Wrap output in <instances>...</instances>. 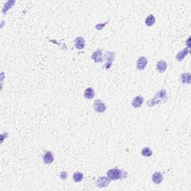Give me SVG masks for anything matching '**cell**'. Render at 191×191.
<instances>
[{"label": "cell", "mask_w": 191, "mask_h": 191, "mask_svg": "<svg viewBox=\"0 0 191 191\" xmlns=\"http://www.w3.org/2000/svg\"><path fill=\"white\" fill-rule=\"evenodd\" d=\"M107 175L110 178V180H119L123 179L128 177V173L123 170H119L117 168L110 169L107 171Z\"/></svg>", "instance_id": "7a4b0ae2"}, {"label": "cell", "mask_w": 191, "mask_h": 191, "mask_svg": "<svg viewBox=\"0 0 191 191\" xmlns=\"http://www.w3.org/2000/svg\"><path fill=\"white\" fill-rule=\"evenodd\" d=\"M181 81L183 84H190V80H191V75L190 73H183L181 76Z\"/></svg>", "instance_id": "9a60e30c"}, {"label": "cell", "mask_w": 191, "mask_h": 191, "mask_svg": "<svg viewBox=\"0 0 191 191\" xmlns=\"http://www.w3.org/2000/svg\"><path fill=\"white\" fill-rule=\"evenodd\" d=\"M189 52V49H188V48H184L183 50H181L180 52H178V53L177 54V55H176L175 57L176 60H177L178 61H179V62H181V61H183L184 58H185V56H186Z\"/></svg>", "instance_id": "4fadbf2b"}, {"label": "cell", "mask_w": 191, "mask_h": 191, "mask_svg": "<svg viewBox=\"0 0 191 191\" xmlns=\"http://www.w3.org/2000/svg\"><path fill=\"white\" fill-rule=\"evenodd\" d=\"M110 178L109 177H106V176H101L98 177L96 180V185L98 187L103 188L107 187L110 183Z\"/></svg>", "instance_id": "5b68a950"}, {"label": "cell", "mask_w": 191, "mask_h": 191, "mask_svg": "<svg viewBox=\"0 0 191 191\" xmlns=\"http://www.w3.org/2000/svg\"><path fill=\"white\" fill-rule=\"evenodd\" d=\"M141 155L144 157H151L152 155V151L151 148L144 147L142 149Z\"/></svg>", "instance_id": "d6986e66"}, {"label": "cell", "mask_w": 191, "mask_h": 191, "mask_svg": "<svg viewBox=\"0 0 191 191\" xmlns=\"http://www.w3.org/2000/svg\"><path fill=\"white\" fill-rule=\"evenodd\" d=\"M91 58L93 60L94 62L96 63H100L102 62L104 58H103V54H102V50L101 49H97L96 51L93 52Z\"/></svg>", "instance_id": "8992f818"}, {"label": "cell", "mask_w": 191, "mask_h": 191, "mask_svg": "<svg viewBox=\"0 0 191 191\" xmlns=\"http://www.w3.org/2000/svg\"><path fill=\"white\" fill-rule=\"evenodd\" d=\"M148 60L146 57H140L137 61V68L139 70H143L147 65Z\"/></svg>", "instance_id": "52a82bcc"}, {"label": "cell", "mask_w": 191, "mask_h": 191, "mask_svg": "<svg viewBox=\"0 0 191 191\" xmlns=\"http://www.w3.org/2000/svg\"><path fill=\"white\" fill-rule=\"evenodd\" d=\"M83 178H84V175L83 173H81V172H76L73 174V181H74L75 182L81 181Z\"/></svg>", "instance_id": "e0dca14e"}, {"label": "cell", "mask_w": 191, "mask_h": 191, "mask_svg": "<svg viewBox=\"0 0 191 191\" xmlns=\"http://www.w3.org/2000/svg\"><path fill=\"white\" fill-rule=\"evenodd\" d=\"M155 22V17L152 14L149 15L146 18L145 20V23L147 26H152Z\"/></svg>", "instance_id": "2e32d148"}, {"label": "cell", "mask_w": 191, "mask_h": 191, "mask_svg": "<svg viewBox=\"0 0 191 191\" xmlns=\"http://www.w3.org/2000/svg\"><path fill=\"white\" fill-rule=\"evenodd\" d=\"M75 46L77 49L81 50L85 46V40L82 37H78L74 40Z\"/></svg>", "instance_id": "9c48e42d"}, {"label": "cell", "mask_w": 191, "mask_h": 191, "mask_svg": "<svg viewBox=\"0 0 191 191\" xmlns=\"http://www.w3.org/2000/svg\"><path fill=\"white\" fill-rule=\"evenodd\" d=\"M54 161V155L52 152H46L43 156V162L46 164H50Z\"/></svg>", "instance_id": "8fae6325"}, {"label": "cell", "mask_w": 191, "mask_h": 191, "mask_svg": "<svg viewBox=\"0 0 191 191\" xmlns=\"http://www.w3.org/2000/svg\"><path fill=\"white\" fill-rule=\"evenodd\" d=\"M115 58V54L113 52H107L104 55V60L106 61V63L104 64L103 68L106 69V70H108L110 68L113 62V60Z\"/></svg>", "instance_id": "3957f363"}, {"label": "cell", "mask_w": 191, "mask_h": 191, "mask_svg": "<svg viewBox=\"0 0 191 191\" xmlns=\"http://www.w3.org/2000/svg\"><path fill=\"white\" fill-rule=\"evenodd\" d=\"M152 180L155 184H160L164 180V175L160 172H155L152 176Z\"/></svg>", "instance_id": "ba28073f"}, {"label": "cell", "mask_w": 191, "mask_h": 191, "mask_svg": "<svg viewBox=\"0 0 191 191\" xmlns=\"http://www.w3.org/2000/svg\"><path fill=\"white\" fill-rule=\"evenodd\" d=\"M107 22H105V23L102 24V25H101V23H100V24H98V25H96V27H95V28H96V29H97V30H98V31H99V30H101V29H102V28H104V25H106V24H107Z\"/></svg>", "instance_id": "44dd1931"}, {"label": "cell", "mask_w": 191, "mask_h": 191, "mask_svg": "<svg viewBox=\"0 0 191 191\" xmlns=\"http://www.w3.org/2000/svg\"><path fill=\"white\" fill-rule=\"evenodd\" d=\"M60 178L61 180H66L67 178V172L65 171H62L60 173Z\"/></svg>", "instance_id": "ffe728a7"}, {"label": "cell", "mask_w": 191, "mask_h": 191, "mask_svg": "<svg viewBox=\"0 0 191 191\" xmlns=\"http://www.w3.org/2000/svg\"><path fill=\"white\" fill-rule=\"evenodd\" d=\"M167 100V90L165 89L160 90L155 97L152 98V99L149 100L146 102V104L149 107H154L155 105H158V104H161V103L165 102Z\"/></svg>", "instance_id": "6da1fadb"}, {"label": "cell", "mask_w": 191, "mask_h": 191, "mask_svg": "<svg viewBox=\"0 0 191 191\" xmlns=\"http://www.w3.org/2000/svg\"><path fill=\"white\" fill-rule=\"evenodd\" d=\"M143 101H144V98L141 96H136L134 99L132 100V106L134 108H137V107H140V106L143 104Z\"/></svg>", "instance_id": "30bf717a"}, {"label": "cell", "mask_w": 191, "mask_h": 191, "mask_svg": "<svg viewBox=\"0 0 191 191\" xmlns=\"http://www.w3.org/2000/svg\"><path fill=\"white\" fill-rule=\"evenodd\" d=\"M94 96H95V92L92 87H87L84 90V98H88V99H92Z\"/></svg>", "instance_id": "5bb4252c"}, {"label": "cell", "mask_w": 191, "mask_h": 191, "mask_svg": "<svg viewBox=\"0 0 191 191\" xmlns=\"http://www.w3.org/2000/svg\"><path fill=\"white\" fill-rule=\"evenodd\" d=\"M93 107H94V110L95 111H96L97 113H103L107 109V107H106L105 104L100 99H96L93 102Z\"/></svg>", "instance_id": "277c9868"}, {"label": "cell", "mask_w": 191, "mask_h": 191, "mask_svg": "<svg viewBox=\"0 0 191 191\" xmlns=\"http://www.w3.org/2000/svg\"><path fill=\"white\" fill-rule=\"evenodd\" d=\"M156 68L160 73H164L167 68V64L164 61H158L156 64Z\"/></svg>", "instance_id": "7c38bea8"}, {"label": "cell", "mask_w": 191, "mask_h": 191, "mask_svg": "<svg viewBox=\"0 0 191 191\" xmlns=\"http://www.w3.org/2000/svg\"><path fill=\"white\" fill-rule=\"evenodd\" d=\"M15 2H16L15 1H7V2H6L5 4H4V7H3V8H2L3 13H5V12H7V10H8L10 8H11V7H13V5H14Z\"/></svg>", "instance_id": "ac0fdd59"}]
</instances>
